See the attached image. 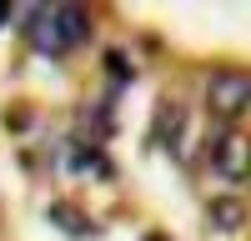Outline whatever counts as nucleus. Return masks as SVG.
<instances>
[{
	"label": "nucleus",
	"mask_w": 251,
	"mask_h": 241,
	"mask_svg": "<svg viewBox=\"0 0 251 241\" xmlns=\"http://www.w3.org/2000/svg\"><path fill=\"white\" fill-rule=\"evenodd\" d=\"M211 226H221V231H241L246 226V206L241 201H231V196H221V201H211Z\"/></svg>",
	"instance_id": "20e7f679"
},
{
	"label": "nucleus",
	"mask_w": 251,
	"mask_h": 241,
	"mask_svg": "<svg viewBox=\"0 0 251 241\" xmlns=\"http://www.w3.org/2000/svg\"><path fill=\"white\" fill-rule=\"evenodd\" d=\"M25 35L40 55H71L75 46L91 40V15H86V5H30Z\"/></svg>",
	"instance_id": "f257e3e1"
},
{
	"label": "nucleus",
	"mask_w": 251,
	"mask_h": 241,
	"mask_svg": "<svg viewBox=\"0 0 251 241\" xmlns=\"http://www.w3.org/2000/svg\"><path fill=\"white\" fill-rule=\"evenodd\" d=\"M156 126H161V141H166V146L176 151V136H181V126H186V111H181V106H161Z\"/></svg>",
	"instance_id": "423d86ee"
},
{
	"label": "nucleus",
	"mask_w": 251,
	"mask_h": 241,
	"mask_svg": "<svg viewBox=\"0 0 251 241\" xmlns=\"http://www.w3.org/2000/svg\"><path fill=\"white\" fill-rule=\"evenodd\" d=\"M206 106L221 120H236L251 106V75L246 71H211V80H206Z\"/></svg>",
	"instance_id": "f03ea898"
},
{
	"label": "nucleus",
	"mask_w": 251,
	"mask_h": 241,
	"mask_svg": "<svg viewBox=\"0 0 251 241\" xmlns=\"http://www.w3.org/2000/svg\"><path fill=\"white\" fill-rule=\"evenodd\" d=\"M5 20H10V5H5V0H0V25H5Z\"/></svg>",
	"instance_id": "6e6552de"
},
{
	"label": "nucleus",
	"mask_w": 251,
	"mask_h": 241,
	"mask_svg": "<svg viewBox=\"0 0 251 241\" xmlns=\"http://www.w3.org/2000/svg\"><path fill=\"white\" fill-rule=\"evenodd\" d=\"M50 221H55V226H66V231H75V236H91V221H80L71 206H50Z\"/></svg>",
	"instance_id": "0eeeda50"
},
{
	"label": "nucleus",
	"mask_w": 251,
	"mask_h": 241,
	"mask_svg": "<svg viewBox=\"0 0 251 241\" xmlns=\"http://www.w3.org/2000/svg\"><path fill=\"white\" fill-rule=\"evenodd\" d=\"M211 171L221 176V181H246L251 176V136H241V131H216V141H211Z\"/></svg>",
	"instance_id": "7ed1b4c3"
},
{
	"label": "nucleus",
	"mask_w": 251,
	"mask_h": 241,
	"mask_svg": "<svg viewBox=\"0 0 251 241\" xmlns=\"http://www.w3.org/2000/svg\"><path fill=\"white\" fill-rule=\"evenodd\" d=\"M71 171H80V176H111V161L100 156V151L75 146V151H71Z\"/></svg>",
	"instance_id": "39448f33"
}]
</instances>
